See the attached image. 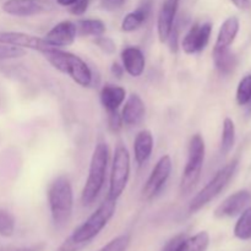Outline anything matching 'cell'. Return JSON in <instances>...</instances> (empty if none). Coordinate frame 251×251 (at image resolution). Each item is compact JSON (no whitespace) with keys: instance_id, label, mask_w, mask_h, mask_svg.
Listing matches in <instances>:
<instances>
[{"instance_id":"cell-16","label":"cell","mask_w":251,"mask_h":251,"mask_svg":"<svg viewBox=\"0 0 251 251\" xmlns=\"http://www.w3.org/2000/svg\"><path fill=\"white\" fill-rule=\"evenodd\" d=\"M122 65L131 77H140L144 74L146 59L139 47L130 46L122 50Z\"/></svg>"},{"instance_id":"cell-33","label":"cell","mask_w":251,"mask_h":251,"mask_svg":"<svg viewBox=\"0 0 251 251\" xmlns=\"http://www.w3.org/2000/svg\"><path fill=\"white\" fill-rule=\"evenodd\" d=\"M46 249V244L44 243H38V244L29 245V247H10V248H2L0 251H43Z\"/></svg>"},{"instance_id":"cell-31","label":"cell","mask_w":251,"mask_h":251,"mask_svg":"<svg viewBox=\"0 0 251 251\" xmlns=\"http://www.w3.org/2000/svg\"><path fill=\"white\" fill-rule=\"evenodd\" d=\"M185 238H186V235L184 234V233L176 235V237L172 238V239L169 240L166 245H164V248L162 249V251H179L181 244H183L184 240H185Z\"/></svg>"},{"instance_id":"cell-27","label":"cell","mask_w":251,"mask_h":251,"mask_svg":"<svg viewBox=\"0 0 251 251\" xmlns=\"http://www.w3.org/2000/svg\"><path fill=\"white\" fill-rule=\"evenodd\" d=\"M15 232V218L9 211L0 208V235L9 238Z\"/></svg>"},{"instance_id":"cell-15","label":"cell","mask_w":251,"mask_h":251,"mask_svg":"<svg viewBox=\"0 0 251 251\" xmlns=\"http://www.w3.org/2000/svg\"><path fill=\"white\" fill-rule=\"evenodd\" d=\"M123 104L124 105L120 112L123 124L127 126H136L144 120L146 114V105L137 93H131Z\"/></svg>"},{"instance_id":"cell-21","label":"cell","mask_w":251,"mask_h":251,"mask_svg":"<svg viewBox=\"0 0 251 251\" xmlns=\"http://www.w3.org/2000/svg\"><path fill=\"white\" fill-rule=\"evenodd\" d=\"M212 56L216 69L222 75H230L237 68V56L230 50V48L213 49Z\"/></svg>"},{"instance_id":"cell-32","label":"cell","mask_w":251,"mask_h":251,"mask_svg":"<svg viewBox=\"0 0 251 251\" xmlns=\"http://www.w3.org/2000/svg\"><path fill=\"white\" fill-rule=\"evenodd\" d=\"M91 4V0H77L74 5L70 6V12L75 16H81L87 11L88 6Z\"/></svg>"},{"instance_id":"cell-3","label":"cell","mask_w":251,"mask_h":251,"mask_svg":"<svg viewBox=\"0 0 251 251\" xmlns=\"http://www.w3.org/2000/svg\"><path fill=\"white\" fill-rule=\"evenodd\" d=\"M47 196L54 226L56 228H64L70 221L74 210L73 185L68 176H56L49 184Z\"/></svg>"},{"instance_id":"cell-34","label":"cell","mask_w":251,"mask_h":251,"mask_svg":"<svg viewBox=\"0 0 251 251\" xmlns=\"http://www.w3.org/2000/svg\"><path fill=\"white\" fill-rule=\"evenodd\" d=\"M125 0H100V6L107 11H117L124 5Z\"/></svg>"},{"instance_id":"cell-35","label":"cell","mask_w":251,"mask_h":251,"mask_svg":"<svg viewBox=\"0 0 251 251\" xmlns=\"http://www.w3.org/2000/svg\"><path fill=\"white\" fill-rule=\"evenodd\" d=\"M110 73H112V75L115 76L117 78H122L125 70L124 68H123V65H120V64L118 63H113L112 66H110Z\"/></svg>"},{"instance_id":"cell-30","label":"cell","mask_w":251,"mask_h":251,"mask_svg":"<svg viewBox=\"0 0 251 251\" xmlns=\"http://www.w3.org/2000/svg\"><path fill=\"white\" fill-rule=\"evenodd\" d=\"M108 114V126H109L110 131L119 132L120 129L124 124H123L122 117L118 110H113V112H107Z\"/></svg>"},{"instance_id":"cell-7","label":"cell","mask_w":251,"mask_h":251,"mask_svg":"<svg viewBox=\"0 0 251 251\" xmlns=\"http://www.w3.org/2000/svg\"><path fill=\"white\" fill-rule=\"evenodd\" d=\"M130 172H131L130 153L126 147L119 145L115 149L114 156H113L108 198L118 201V199L123 195L125 188H126L130 178Z\"/></svg>"},{"instance_id":"cell-26","label":"cell","mask_w":251,"mask_h":251,"mask_svg":"<svg viewBox=\"0 0 251 251\" xmlns=\"http://www.w3.org/2000/svg\"><path fill=\"white\" fill-rule=\"evenodd\" d=\"M235 100L239 105L249 104L251 100V75H247L240 80L237 87Z\"/></svg>"},{"instance_id":"cell-24","label":"cell","mask_w":251,"mask_h":251,"mask_svg":"<svg viewBox=\"0 0 251 251\" xmlns=\"http://www.w3.org/2000/svg\"><path fill=\"white\" fill-rule=\"evenodd\" d=\"M210 245V235L207 232H199L190 238H185L179 251H206Z\"/></svg>"},{"instance_id":"cell-9","label":"cell","mask_w":251,"mask_h":251,"mask_svg":"<svg viewBox=\"0 0 251 251\" xmlns=\"http://www.w3.org/2000/svg\"><path fill=\"white\" fill-rule=\"evenodd\" d=\"M1 9L10 16L29 17L53 11L54 4L49 0H6Z\"/></svg>"},{"instance_id":"cell-29","label":"cell","mask_w":251,"mask_h":251,"mask_svg":"<svg viewBox=\"0 0 251 251\" xmlns=\"http://www.w3.org/2000/svg\"><path fill=\"white\" fill-rule=\"evenodd\" d=\"M95 43L97 44L98 48L105 54H114L115 49H117V46H115V42L113 41L109 37H105L104 34L100 37H97L95 39Z\"/></svg>"},{"instance_id":"cell-6","label":"cell","mask_w":251,"mask_h":251,"mask_svg":"<svg viewBox=\"0 0 251 251\" xmlns=\"http://www.w3.org/2000/svg\"><path fill=\"white\" fill-rule=\"evenodd\" d=\"M238 161L229 162L225 167L220 169L212 178L210 179L207 184L196 194L193 200L189 203V213H196L202 210L205 206H207L211 201L215 200L229 184L232 178L234 176L235 171H237Z\"/></svg>"},{"instance_id":"cell-10","label":"cell","mask_w":251,"mask_h":251,"mask_svg":"<svg viewBox=\"0 0 251 251\" xmlns=\"http://www.w3.org/2000/svg\"><path fill=\"white\" fill-rule=\"evenodd\" d=\"M212 34V25L210 22L194 24L181 39V48L188 55H194L207 47Z\"/></svg>"},{"instance_id":"cell-38","label":"cell","mask_w":251,"mask_h":251,"mask_svg":"<svg viewBox=\"0 0 251 251\" xmlns=\"http://www.w3.org/2000/svg\"><path fill=\"white\" fill-rule=\"evenodd\" d=\"M248 105H249V112H251V100H250V103Z\"/></svg>"},{"instance_id":"cell-20","label":"cell","mask_w":251,"mask_h":251,"mask_svg":"<svg viewBox=\"0 0 251 251\" xmlns=\"http://www.w3.org/2000/svg\"><path fill=\"white\" fill-rule=\"evenodd\" d=\"M151 2L144 1L141 5H139L136 10L125 15V17L122 21L123 31L130 33V32H135L139 28H141L144 24H146V21L149 20L150 15H151Z\"/></svg>"},{"instance_id":"cell-11","label":"cell","mask_w":251,"mask_h":251,"mask_svg":"<svg viewBox=\"0 0 251 251\" xmlns=\"http://www.w3.org/2000/svg\"><path fill=\"white\" fill-rule=\"evenodd\" d=\"M0 43L10 44V46L20 47L22 49H32L38 53L48 50V49L54 48L48 42L44 39V37L34 36V34L25 33V32L16 31H2L0 32Z\"/></svg>"},{"instance_id":"cell-8","label":"cell","mask_w":251,"mask_h":251,"mask_svg":"<svg viewBox=\"0 0 251 251\" xmlns=\"http://www.w3.org/2000/svg\"><path fill=\"white\" fill-rule=\"evenodd\" d=\"M172 168H173V163L169 154H164L157 161L149 179L142 188L141 194L145 200H152L154 196L158 195L171 176Z\"/></svg>"},{"instance_id":"cell-5","label":"cell","mask_w":251,"mask_h":251,"mask_svg":"<svg viewBox=\"0 0 251 251\" xmlns=\"http://www.w3.org/2000/svg\"><path fill=\"white\" fill-rule=\"evenodd\" d=\"M206 145L201 134H195L190 137L188 145V161L180 179V193L188 195L198 185L205 163Z\"/></svg>"},{"instance_id":"cell-2","label":"cell","mask_w":251,"mask_h":251,"mask_svg":"<svg viewBox=\"0 0 251 251\" xmlns=\"http://www.w3.org/2000/svg\"><path fill=\"white\" fill-rule=\"evenodd\" d=\"M42 55L53 68L68 75L81 87H90L93 81V74L90 66L82 58L61 48H50Z\"/></svg>"},{"instance_id":"cell-14","label":"cell","mask_w":251,"mask_h":251,"mask_svg":"<svg viewBox=\"0 0 251 251\" xmlns=\"http://www.w3.org/2000/svg\"><path fill=\"white\" fill-rule=\"evenodd\" d=\"M77 31H76V25L73 21H61L56 24L48 33L46 34L44 39L48 42L54 48H61L69 47L75 42Z\"/></svg>"},{"instance_id":"cell-23","label":"cell","mask_w":251,"mask_h":251,"mask_svg":"<svg viewBox=\"0 0 251 251\" xmlns=\"http://www.w3.org/2000/svg\"><path fill=\"white\" fill-rule=\"evenodd\" d=\"M235 144V124L233 119L226 118L223 120L222 136H221V153L228 154L233 150Z\"/></svg>"},{"instance_id":"cell-22","label":"cell","mask_w":251,"mask_h":251,"mask_svg":"<svg viewBox=\"0 0 251 251\" xmlns=\"http://www.w3.org/2000/svg\"><path fill=\"white\" fill-rule=\"evenodd\" d=\"M77 36L81 37H97L105 33V24L100 19H82L76 22Z\"/></svg>"},{"instance_id":"cell-18","label":"cell","mask_w":251,"mask_h":251,"mask_svg":"<svg viewBox=\"0 0 251 251\" xmlns=\"http://www.w3.org/2000/svg\"><path fill=\"white\" fill-rule=\"evenodd\" d=\"M153 135L150 130H141L134 140V157L137 166L141 167L151 158L153 152Z\"/></svg>"},{"instance_id":"cell-28","label":"cell","mask_w":251,"mask_h":251,"mask_svg":"<svg viewBox=\"0 0 251 251\" xmlns=\"http://www.w3.org/2000/svg\"><path fill=\"white\" fill-rule=\"evenodd\" d=\"M130 242H131V238H130L129 234H122L110 240L100 251H126L130 245Z\"/></svg>"},{"instance_id":"cell-25","label":"cell","mask_w":251,"mask_h":251,"mask_svg":"<svg viewBox=\"0 0 251 251\" xmlns=\"http://www.w3.org/2000/svg\"><path fill=\"white\" fill-rule=\"evenodd\" d=\"M234 235L240 240L251 239V206L239 215L234 227Z\"/></svg>"},{"instance_id":"cell-19","label":"cell","mask_w":251,"mask_h":251,"mask_svg":"<svg viewBox=\"0 0 251 251\" xmlns=\"http://www.w3.org/2000/svg\"><path fill=\"white\" fill-rule=\"evenodd\" d=\"M239 29L240 22L238 17L230 16L226 19L223 24L221 25L213 49L230 48V46L234 43L235 38H237L238 33H239Z\"/></svg>"},{"instance_id":"cell-13","label":"cell","mask_w":251,"mask_h":251,"mask_svg":"<svg viewBox=\"0 0 251 251\" xmlns=\"http://www.w3.org/2000/svg\"><path fill=\"white\" fill-rule=\"evenodd\" d=\"M251 203V193L248 190H239L228 196L215 211V217L230 218L240 215Z\"/></svg>"},{"instance_id":"cell-36","label":"cell","mask_w":251,"mask_h":251,"mask_svg":"<svg viewBox=\"0 0 251 251\" xmlns=\"http://www.w3.org/2000/svg\"><path fill=\"white\" fill-rule=\"evenodd\" d=\"M230 2L240 10L249 9L251 5V0H230Z\"/></svg>"},{"instance_id":"cell-4","label":"cell","mask_w":251,"mask_h":251,"mask_svg":"<svg viewBox=\"0 0 251 251\" xmlns=\"http://www.w3.org/2000/svg\"><path fill=\"white\" fill-rule=\"evenodd\" d=\"M108 162H109L108 145L105 142H98L92 152L87 179L81 191V203L83 206L92 205L97 200L98 195L104 186Z\"/></svg>"},{"instance_id":"cell-1","label":"cell","mask_w":251,"mask_h":251,"mask_svg":"<svg viewBox=\"0 0 251 251\" xmlns=\"http://www.w3.org/2000/svg\"><path fill=\"white\" fill-rule=\"evenodd\" d=\"M117 211V200L105 198L97 210L78 226L73 234L55 251H81L87 247L109 223Z\"/></svg>"},{"instance_id":"cell-37","label":"cell","mask_w":251,"mask_h":251,"mask_svg":"<svg viewBox=\"0 0 251 251\" xmlns=\"http://www.w3.org/2000/svg\"><path fill=\"white\" fill-rule=\"evenodd\" d=\"M76 1H77V0H56V2H58L59 5H61V6H69V7H70L71 5L75 4Z\"/></svg>"},{"instance_id":"cell-17","label":"cell","mask_w":251,"mask_h":251,"mask_svg":"<svg viewBox=\"0 0 251 251\" xmlns=\"http://www.w3.org/2000/svg\"><path fill=\"white\" fill-rule=\"evenodd\" d=\"M125 97H126L125 88L122 86L112 85V83H107L103 86L100 92V104L107 112L119 110L123 103L125 102Z\"/></svg>"},{"instance_id":"cell-12","label":"cell","mask_w":251,"mask_h":251,"mask_svg":"<svg viewBox=\"0 0 251 251\" xmlns=\"http://www.w3.org/2000/svg\"><path fill=\"white\" fill-rule=\"evenodd\" d=\"M179 0H164L157 16V36L161 43H167L174 26L178 14Z\"/></svg>"}]
</instances>
